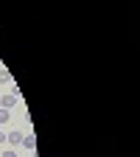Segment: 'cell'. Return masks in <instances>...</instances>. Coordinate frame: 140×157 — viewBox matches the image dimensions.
<instances>
[{"mask_svg": "<svg viewBox=\"0 0 140 157\" xmlns=\"http://www.w3.org/2000/svg\"><path fill=\"white\" fill-rule=\"evenodd\" d=\"M9 118H11V112H9V109H3V107H0V124H6V121H9Z\"/></svg>", "mask_w": 140, "mask_h": 157, "instance_id": "cell-5", "label": "cell"}, {"mask_svg": "<svg viewBox=\"0 0 140 157\" xmlns=\"http://www.w3.org/2000/svg\"><path fill=\"white\" fill-rule=\"evenodd\" d=\"M3 140H6V135H3V132H0V143H3Z\"/></svg>", "mask_w": 140, "mask_h": 157, "instance_id": "cell-7", "label": "cell"}, {"mask_svg": "<svg viewBox=\"0 0 140 157\" xmlns=\"http://www.w3.org/2000/svg\"><path fill=\"white\" fill-rule=\"evenodd\" d=\"M17 101H20V95H14V93L0 95V107H3V109H9V112H11V107H17Z\"/></svg>", "mask_w": 140, "mask_h": 157, "instance_id": "cell-1", "label": "cell"}, {"mask_svg": "<svg viewBox=\"0 0 140 157\" xmlns=\"http://www.w3.org/2000/svg\"><path fill=\"white\" fill-rule=\"evenodd\" d=\"M23 146H25L28 151H34V149H36V140H34V135H25V137H23Z\"/></svg>", "mask_w": 140, "mask_h": 157, "instance_id": "cell-3", "label": "cell"}, {"mask_svg": "<svg viewBox=\"0 0 140 157\" xmlns=\"http://www.w3.org/2000/svg\"><path fill=\"white\" fill-rule=\"evenodd\" d=\"M0 84H11V73H6V70H0Z\"/></svg>", "mask_w": 140, "mask_h": 157, "instance_id": "cell-4", "label": "cell"}, {"mask_svg": "<svg viewBox=\"0 0 140 157\" xmlns=\"http://www.w3.org/2000/svg\"><path fill=\"white\" fill-rule=\"evenodd\" d=\"M23 137H25V135L20 132V129H11V132L6 135V140H9V146H11V149H17V146H23Z\"/></svg>", "mask_w": 140, "mask_h": 157, "instance_id": "cell-2", "label": "cell"}, {"mask_svg": "<svg viewBox=\"0 0 140 157\" xmlns=\"http://www.w3.org/2000/svg\"><path fill=\"white\" fill-rule=\"evenodd\" d=\"M0 157H17V151H14V149H6V151L0 154Z\"/></svg>", "mask_w": 140, "mask_h": 157, "instance_id": "cell-6", "label": "cell"}]
</instances>
